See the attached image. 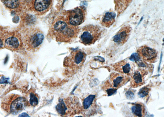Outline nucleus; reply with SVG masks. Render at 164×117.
Returning a JSON list of instances; mask_svg holds the SVG:
<instances>
[{
	"instance_id": "f257e3e1",
	"label": "nucleus",
	"mask_w": 164,
	"mask_h": 117,
	"mask_svg": "<svg viewBox=\"0 0 164 117\" xmlns=\"http://www.w3.org/2000/svg\"><path fill=\"white\" fill-rule=\"evenodd\" d=\"M80 29L78 26L70 24L65 17L57 20L51 28V32L57 41L68 43L75 39Z\"/></svg>"
},
{
	"instance_id": "f03ea898",
	"label": "nucleus",
	"mask_w": 164,
	"mask_h": 117,
	"mask_svg": "<svg viewBox=\"0 0 164 117\" xmlns=\"http://www.w3.org/2000/svg\"><path fill=\"white\" fill-rule=\"evenodd\" d=\"M23 46L31 52H37L43 43L44 35L36 27H30L23 31L21 35Z\"/></svg>"
},
{
	"instance_id": "7ed1b4c3",
	"label": "nucleus",
	"mask_w": 164,
	"mask_h": 117,
	"mask_svg": "<svg viewBox=\"0 0 164 117\" xmlns=\"http://www.w3.org/2000/svg\"><path fill=\"white\" fill-rule=\"evenodd\" d=\"M5 110L10 114L16 115L29 105L27 99L23 97L15 94L9 95L2 103Z\"/></svg>"
},
{
	"instance_id": "20e7f679",
	"label": "nucleus",
	"mask_w": 164,
	"mask_h": 117,
	"mask_svg": "<svg viewBox=\"0 0 164 117\" xmlns=\"http://www.w3.org/2000/svg\"><path fill=\"white\" fill-rule=\"evenodd\" d=\"M57 112L62 116H71L81 111V107L76 98L60 99L56 107Z\"/></svg>"
},
{
	"instance_id": "39448f33",
	"label": "nucleus",
	"mask_w": 164,
	"mask_h": 117,
	"mask_svg": "<svg viewBox=\"0 0 164 117\" xmlns=\"http://www.w3.org/2000/svg\"><path fill=\"white\" fill-rule=\"evenodd\" d=\"M102 33V29L98 26L89 25L85 26L82 29L80 42L85 45H92L99 39Z\"/></svg>"
},
{
	"instance_id": "423d86ee",
	"label": "nucleus",
	"mask_w": 164,
	"mask_h": 117,
	"mask_svg": "<svg viewBox=\"0 0 164 117\" xmlns=\"http://www.w3.org/2000/svg\"><path fill=\"white\" fill-rule=\"evenodd\" d=\"M86 58V54L85 52L81 50H75L65 58L64 65L67 69L76 72L83 65Z\"/></svg>"
},
{
	"instance_id": "0eeeda50",
	"label": "nucleus",
	"mask_w": 164,
	"mask_h": 117,
	"mask_svg": "<svg viewBox=\"0 0 164 117\" xmlns=\"http://www.w3.org/2000/svg\"><path fill=\"white\" fill-rule=\"evenodd\" d=\"M86 14V10L84 7H77L68 11L65 18L70 24L78 26L84 21Z\"/></svg>"
},
{
	"instance_id": "6e6552de",
	"label": "nucleus",
	"mask_w": 164,
	"mask_h": 117,
	"mask_svg": "<svg viewBox=\"0 0 164 117\" xmlns=\"http://www.w3.org/2000/svg\"><path fill=\"white\" fill-rule=\"evenodd\" d=\"M138 53L142 60L149 63H154L158 58V53L156 50L146 45L142 46L137 50Z\"/></svg>"
},
{
	"instance_id": "1a4fd4ad",
	"label": "nucleus",
	"mask_w": 164,
	"mask_h": 117,
	"mask_svg": "<svg viewBox=\"0 0 164 117\" xmlns=\"http://www.w3.org/2000/svg\"><path fill=\"white\" fill-rule=\"evenodd\" d=\"M5 46L11 50L17 51L20 50L23 47L20 35L14 33L10 35L5 40Z\"/></svg>"
},
{
	"instance_id": "9d476101",
	"label": "nucleus",
	"mask_w": 164,
	"mask_h": 117,
	"mask_svg": "<svg viewBox=\"0 0 164 117\" xmlns=\"http://www.w3.org/2000/svg\"><path fill=\"white\" fill-rule=\"evenodd\" d=\"M130 79V77L126 75L112 72L109 80L112 86L118 89L129 81Z\"/></svg>"
},
{
	"instance_id": "9b49d317",
	"label": "nucleus",
	"mask_w": 164,
	"mask_h": 117,
	"mask_svg": "<svg viewBox=\"0 0 164 117\" xmlns=\"http://www.w3.org/2000/svg\"><path fill=\"white\" fill-rule=\"evenodd\" d=\"M96 96L90 95L84 99L81 111L86 115H92L96 111Z\"/></svg>"
},
{
	"instance_id": "f8f14e48",
	"label": "nucleus",
	"mask_w": 164,
	"mask_h": 117,
	"mask_svg": "<svg viewBox=\"0 0 164 117\" xmlns=\"http://www.w3.org/2000/svg\"><path fill=\"white\" fill-rule=\"evenodd\" d=\"M147 72L145 69L139 68L133 72L130 79L131 88H136L143 85L145 83V76L147 75Z\"/></svg>"
},
{
	"instance_id": "ddd939ff",
	"label": "nucleus",
	"mask_w": 164,
	"mask_h": 117,
	"mask_svg": "<svg viewBox=\"0 0 164 117\" xmlns=\"http://www.w3.org/2000/svg\"><path fill=\"white\" fill-rule=\"evenodd\" d=\"M132 28L129 25L122 27L114 37V42L119 45H124L128 40Z\"/></svg>"
},
{
	"instance_id": "4468645a",
	"label": "nucleus",
	"mask_w": 164,
	"mask_h": 117,
	"mask_svg": "<svg viewBox=\"0 0 164 117\" xmlns=\"http://www.w3.org/2000/svg\"><path fill=\"white\" fill-rule=\"evenodd\" d=\"M114 70L121 74L131 76L133 73V69L131 63L126 60L120 61L112 65Z\"/></svg>"
},
{
	"instance_id": "2eb2a0df",
	"label": "nucleus",
	"mask_w": 164,
	"mask_h": 117,
	"mask_svg": "<svg viewBox=\"0 0 164 117\" xmlns=\"http://www.w3.org/2000/svg\"><path fill=\"white\" fill-rule=\"evenodd\" d=\"M52 0H34L33 8L37 13H44L50 8Z\"/></svg>"
},
{
	"instance_id": "dca6fc26",
	"label": "nucleus",
	"mask_w": 164,
	"mask_h": 117,
	"mask_svg": "<svg viewBox=\"0 0 164 117\" xmlns=\"http://www.w3.org/2000/svg\"><path fill=\"white\" fill-rule=\"evenodd\" d=\"M132 0H114L115 10L118 16H120L129 6Z\"/></svg>"
},
{
	"instance_id": "f3484780",
	"label": "nucleus",
	"mask_w": 164,
	"mask_h": 117,
	"mask_svg": "<svg viewBox=\"0 0 164 117\" xmlns=\"http://www.w3.org/2000/svg\"><path fill=\"white\" fill-rule=\"evenodd\" d=\"M116 14L114 12H108L105 14L101 21V25L107 28L110 27L116 21Z\"/></svg>"
},
{
	"instance_id": "a211bd4d",
	"label": "nucleus",
	"mask_w": 164,
	"mask_h": 117,
	"mask_svg": "<svg viewBox=\"0 0 164 117\" xmlns=\"http://www.w3.org/2000/svg\"><path fill=\"white\" fill-rule=\"evenodd\" d=\"M131 111L135 117H144L145 115V105L141 103H133L131 107Z\"/></svg>"
},
{
	"instance_id": "6ab92c4d",
	"label": "nucleus",
	"mask_w": 164,
	"mask_h": 117,
	"mask_svg": "<svg viewBox=\"0 0 164 117\" xmlns=\"http://www.w3.org/2000/svg\"><path fill=\"white\" fill-rule=\"evenodd\" d=\"M102 89L104 91L107 93L108 96H111L115 94L117 90V89L112 86L109 80L106 81L103 83L102 87Z\"/></svg>"
},
{
	"instance_id": "aec40b11",
	"label": "nucleus",
	"mask_w": 164,
	"mask_h": 117,
	"mask_svg": "<svg viewBox=\"0 0 164 117\" xmlns=\"http://www.w3.org/2000/svg\"><path fill=\"white\" fill-rule=\"evenodd\" d=\"M6 7L11 9L17 8L19 6V2L18 0H2Z\"/></svg>"
},
{
	"instance_id": "412c9836",
	"label": "nucleus",
	"mask_w": 164,
	"mask_h": 117,
	"mask_svg": "<svg viewBox=\"0 0 164 117\" xmlns=\"http://www.w3.org/2000/svg\"><path fill=\"white\" fill-rule=\"evenodd\" d=\"M151 88L147 87H145L140 89L138 92V95L141 98H145L148 95L151 91Z\"/></svg>"
},
{
	"instance_id": "4be33fe9",
	"label": "nucleus",
	"mask_w": 164,
	"mask_h": 117,
	"mask_svg": "<svg viewBox=\"0 0 164 117\" xmlns=\"http://www.w3.org/2000/svg\"><path fill=\"white\" fill-rule=\"evenodd\" d=\"M29 103L32 107L36 106L38 104V99L37 96L33 93H31Z\"/></svg>"
},
{
	"instance_id": "5701e85b",
	"label": "nucleus",
	"mask_w": 164,
	"mask_h": 117,
	"mask_svg": "<svg viewBox=\"0 0 164 117\" xmlns=\"http://www.w3.org/2000/svg\"><path fill=\"white\" fill-rule=\"evenodd\" d=\"M141 58L139 55L137 53H134L133 54L131 55V57L129 58V60H130L132 61L135 62V63H136L138 61H139L140 60H141Z\"/></svg>"
},
{
	"instance_id": "b1692460",
	"label": "nucleus",
	"mask_w": 164,
	"mask_h": 117,
	"mask_svg": "<svg viewBox=\"0 0 164 117\" xmlns=\"http://www.w3.org/2000/svg\"><path fill=\"white\" fill-rule=\"evenodd\" d=\"M126 96L127 99H134L135 97V94L132 91L129 90L126 92Z\"/></svg>"
},
{
	"instance_id": "393cba45",
	"label": "nucleus",
	"mask_w": 164,
	"mask_h": 117,
	"mask_svg": "<svg viewBox=\"0 0 164 117\" xmlns=\"http://www.w3.org/2000/svg\"><path fill=\"white\" fill-rule=\"evenodd\" d=\"M3 42H2V40L0 38V48H1V47H2V46H3Z\"/></svg>"
}]
</instances>
